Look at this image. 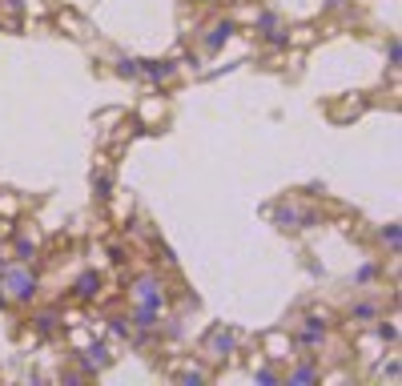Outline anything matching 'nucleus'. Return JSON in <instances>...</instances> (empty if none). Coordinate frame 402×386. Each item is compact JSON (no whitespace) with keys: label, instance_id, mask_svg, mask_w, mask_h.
I'll return each instance as SVG.
<instances>
[{"label":"nucleus","instance_id":"nucleus-10","mask_svg":"<svg viewBox=\"0 0 402 386\" xmlns=\"http://www.w3.org/2000/svg\"><path fill=\"white\" fill-rule=\"evenodd\" d=\"M270 217H273V225H278V229H289V234H294V229H302V206H289V201H278Z\"/></svg>","mask_w":402,"mask_h":386},{"label":"nucleus","instance_id":"nucleus-17","mask_svg":"<svg viewBox=\"0 0 402 386\" xmlns=\"http://www.w3.org/2000/svg\"><path fill=\"white\" fill-rule=\"evenodd\" d=\"M117 77L141 80V61H137V57H117Z\"/></svg>","mask_w":402,"mask_h":386},{"label":"nucleus","instance_id":"nucleus-11","mask_svg":"<svg viewBox=\"0 0 402 386\" xmlns=\"http://www.w3.org/2000/svg\"><path fill=\"white\" fill-rule=\"evenodd\" d=\"M80 362H85L89 374H93V370H105V366H109V346H105V342H89L85 354H80Z\"/></svg>","mask_w":402,"mask_h":386},{"label":"nucleus","instance_id":"nucleus-20","mask_svg":"<svg viewBox=\"0 0 402 386\" xmlns=\"http://www.w3.org/2000/svg\"><path fill=\"white\" fill-rule=\"evenodd\" d=\"M250 374H254V383H261V386H278V383H282V374H278L273 366H257V362H254Z\"/></svg>","mask_w":402,"mask_h":386},{"label":"nucleus","instance_id":"nucleus-19","mask_svg":"<svg viewBox=\"0 0 402 386\" xmlns=\"http://www.w3.org/2000/svg\"><path fill=\"white\" fill-rule=\"evenodd\" d=\"M378 241H382L390 254H399V222H390V225H382L378 229Z\"/></svg>","mask_w":402,"mask_h":386},{"label":"nucleus","instance_id":"nucleus-27","mask_svg":"<svg viewBox=\"0 0 402 386\" xmlns=\"http://www.w3.org/2000/svg\"><path fill=\"white\" fill-rule=\"evenodd\" d=\"M117 121H121V113H117V109H109V113H101V117H96V125H117Z\"/></svg>","mask_w":402,"mask_h":386},{"label":"nucleus","instance_id":"nucleus-22","mask_svg":"<svg viewBox=\"0 0 402 386\" xmlns=\"http://www.w3.org/2000/svg\"><path fill=\"white\" fill-rule=\"evenodd\" d=\"M93 185H96V197H101V201H109V197H113V177L105 173V169L93 173Z\"/></svg>","mask_w":402,"mask_h":386},{"label":"nucleus","instance_id":"nucleus-13","mask_svg":"<svg viewBox=\"0 0 402 386\" xmlns=\"http://www.w3.org/2000/svg\"><path fill=\"white\" fill-rule=\"evenodd\" d=\"M289 386H306V383H322V366L318 362H298V366L286 374Z\"/></svg>","mask_w":402,"mask_h":386},{"label":"nucleus","instance_id":"nucleus-12","mask_svg":"<svg viewBox=\"0 0 402 386\" xmlns=\"http://www.w3.org/2000/svg\"><path fill=\"white\" fill-rule=\"evenodd\" d=\"M165 113H169V101H165V96H157V93L145 96L141 101V125H157Z\"/></svg>","mask_w":402,"mask_h":386},{"label":"nucleus","instance_id":"nucleus-6","mask_svg":"<svg viewBox=\"0 0 402 386\" xmlns=\"http://www.w3.org/2000/svg\"><path fill=\"white\" fill-rule=\"evenodd\" d=\"M261 350H266V358H270V362H294V358H298V342H294V338H289V330H273V334H266L261 338Z\"/></svg>","mask_w":402,"mask_h":386},{"label":"nucleus","instance_id":"nucleus-2","mask_svg":"<svg viewBox=\"0 0 402 386\" xmlns=\"http://www.w3.org/2000/svg\"><path fill=\"white\" fill-rule=\"evenodd\" d=\"M129 298H133L137 310H153V314H165V306H169V294H165L161 273H141V278L129 286Z\"/></svg>","mask_w":402,"mask_h":386},{"label":"nucleus","instance_id":"nucleus-21","mask_svg":"<svg viewBox=\"0 0 402 386\" xmlns=\"http://www.w3.org/2000/svg\"><path fill=\"white\" fill-rule=\"evenodd\" d=\"M16 213H20V201H16L13 193H0V217H4V222H16Z\"/></svg>","mask_w":402,"mask_h":386},{"label":"nucleus","instance_id":"nucleus-8","mask_svg":"<svg viewBox=\"0 0 402 386\" xmlns=\"http://www.w3.org/2000/svg\"><path fill=\"white\" fill-rule=\"evenodd\" d=\"M13 262H20V266L41 262V234H20L13 241Z\"/></svg>","mask_w":402,"mask_h":386},{"label":"nucleus","instance_id":"nucleus-25","mask_svg":"<svg viewBox=\"0 0 402 386\" xmlns=\"http://www.w3.org/2000/svg\"><path fill=\"white\" fill-rule=\"evenodd\" d=\"M358 113H362V101H346V105L334 113V117H338V121H346V117H358Z\"/></svg>","mask_w":402,"mask_h":386},{"label":"nucleus","instance_id":"nucleus-18","mask_svg":"<svg viewBox=\"0 0 402 386\" xmlns=\"http://www.w3.org/2000/svg\"><path fill=\"white\" fill-rule=\"evenodd\" d=\"M378 326H374V334H378V342H399V326H394V318H374Z\"/></svg>","mask_w":402,"mask_h":386},{"label":"nucleus","instance_id":"nucleus-4","mask_svg":"<svg viewBox=\"0 0 402 386\" xmlns=\"http://www.w3.org/2000/svg\"><path fill=\"white\" fill-rule=\"evenodd\" d=\"M326 338H330V322H326V314H306L302 330H298V346H302V350H322Z\"/></svg>","mask_w":402,"mask_h":386},{"label":"nucleus","instance_id":"nucleus-23","mask_svg":"<svg viewBox=\"0 0 402 386\" xmlns=\"http://www.w3.org/2000/svg\"><path fill=\"white\" fill-rule=\"evenodd\" d=\"M374 273H378V266H374V262H362V266H358V273H354V286H366V282H374Z\"/></svg>","mask_w":402,"mask_h":386},{"label":"nucleus","instance_id":"nucleus-26","mask_svg":"<svg viewBox=\"0 0 402 386\" xmlns=\"http://www.w3.org/2000/svg\"><path fill=\"white\" fill-rule=\"evenodd\" d=\"M399 57H402V48H399V41L390 36V45H386V61H390V69H399Z\"/></svg>","mask_w":402,"mask_h":386},{"label":"nucleus","instance_id":"nucleus-3","mask_svg":"<svg viewBox=\"0 0 402 386\" xmlns=\"http://www.w3.org/2000/svg\"><path fill=\"white\" fill-rule=\"evenodd\" d=\"M201 354H206L209 362H229L234 354H238V330H229V326H213L201 342Z\"/></svg>","mask_w":402,"mask_h":386},{"label":"nucleus","instance_id":"nucleus-16","mask_svg":"<svg viewBox=\"0 0 402 386\" xmlns=\"http://www.w3.org/2000/svg\"><path fill=\"white\" fill-rule=\"evenodd\" d=\"M374 318H378V306H374V302H354L350 306V322H354V326H370Z\"/></svg>","mask_w":402,"mask_h":386},{"label":"nucleus","instance_id":"nucleus-15","mask_svg":"<svg viewBox=\"0 0 402 386\" xmlns=\"http://www.w3.org/2000/svg\"><path fill=\"white\" fill-rule=\"evenodd\" d=\"M177 378H181V383H209L213 374H209L201 362H181V366H177Z\"/></svg>","mask_w":402,"mask_h":386},{"label":"nucleus","instance_id":"nucleus-14","mask_svg":"<svg viewBox=\"0 0 402 386\" xmlns=\"http://www.w3.org/2000/svg\"><path fill=\"white\" fill-rule=\"evenodd\" d=\"M61 322H64L61 310H41V314H32V330H36V334H52Z\"/></svg>","mask_w":402,"mask_h":386},{"label":"nucleus","instance_id":"nucleus-9","mask_svg":"<svg viewBox=\"0 0 402 386\" xmlns=\"http://www.w3.org/2000/svg\"><path fill=\"white\" fill-rule=\"evenodd\" d=\"M141 77L153 80V85H169V80L177 77V64L165 61V57H157V61H141Z\"/></svg>","mask_w":402,"mask_h":386},{"label":"nucleus","instance_id":"nucleus-7","mask_svg":"<svg viewBox=\"0 0 402 386\" xmlns=\"http://www.w3.org/2000/svg\"><path fill=\"white\" fill-rule=\"evenodd\" d=\"M101 286H105V278L96 270H85L77 282H73V298H77V302H96V298H101Z\"/></svg>","mask_w":402,"mask_h":386},{"label":"nucleus","instance_id":"nucleus-5","mask_svg":"<svg viewBox=\"0 0 402 386\" xmlns=\"http://www.w3.org/2000/svg\"><path fill=\"white\" fill-rule=\"evenodd\" d=\"M234 32H238V20H234V16H217V20H209V29L201 32V48H206V52H222V48L234 41Z\"/></svg>","mask_w":402,"mask_h":386},{"label":"nucleus","instance_id":"nucleus-24","mask_svg":"<svg viewBox=\"0 0 402 386\" xmlns=\"http://www.w3.org/2000/svg\"><path fill=\"white\" fill-rule=\"evenodd\" d=\"M378 378H390V383H399V358H390L378 366Z\"/></svg>","mask_w":402,"mask_h":386},{"label":"nucleus","instance_id":"nucleus-28","mask_svg":"<svg viewBox=\"0 0 402 386\" xmlns=\"http://www.w3.org/2000/svg\"><path fill=\"white\" fill-rule=\"evenodd\" d=\"M346 4H350V0H326V4H322V13H342Z\"/></svg>","mask_w":402,"mask_h":386},{"label":"nucleus","instance_id":"nucleus-1","mask_svg":"<svg viewBox=\"0 0 402 386\" xmlns=\"http://www.w3.org/2000/svg\"><path fill=\"white\" fill-rule=\"evenodd\" d=\"M0 286H4V302H16V306H32L41 298V278L32 273V266H20V262H4L0 266Z\"/></svg>","mask_w":402,"mask_h":386}]
</instances>
